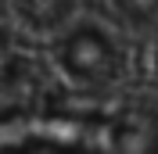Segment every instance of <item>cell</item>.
<instances>
[{
	"instance_id": "6da1fadb",
	"label": "cell",
	"mask_w": 158,
	"mask_h": 154,
	"mask_svg": "<svg viewBox=\"0 0 158 154\" xmlns=\"http://www.w3.org/2000/svg\"><path fill=\"white\" fill-rule=\"evenodd\" d=\"M58 65L79 86H104V83H111L118 75L122 54H118L115 39L108 32L94 29V25H83V29H76L72 36L61 39Z\"/></svg>"
},
{
	"instance_id": "7a4b0ae2",
	"label": "cell",
	"mask_w": 158,
	"mask_h": 154,
	"mask_svg": "<svg viewBox=\"0 0 158 154\" xmlns=\"http://www.w3.org/2000/svg\"><path fill=\"white\" fill-rule=\"evenodd\" d=\"M36 100V68L0 39V118L22 115Z\"/></svg>"
},
{
	"instance_id": "3957f363",
	"label": "cell",
	"mask_w": 158,
	"mask_h": 154,
	"mask_svg": "<svg viewBox=\"0 0 158 154\" xmlns=\"http://www.w3.org/2000/svg\"><path fill=\"white\" fill-rule=\"evenodd\" d=\"M111 151H158V111H151V107L115 111Z\"/></svg>"
},
{
	"instance_id": "277c9868",
	"label": "cell",
	"mask_w": 158,
	"mask_h": 154,
	"mask_svg": "<svg viewBox=\"0 0 158 154\" xmlns=\"http://www.w3.org/2000/svg\"><path fill=\"white\" fill-rule=\"evenodd\" d=\"M72 7H76V0H15L18 18L29 29H40V32H50L58 25H65Z\"/></svg>"
},
{
	"instance_id": "5b68a950",
	"label": "cell",
	"mask_w": 158,
	"mask_h": 154,
	"mask_svg": "<svg viewBox=\"0 0 158 154\" xmlns=\"http://www.w3.org/2000/svg\"><path fill=\"white\" fill-rule=\"evenodd\" d=\"M118 7L126 11L129 18H137V22L158 18V0H118Z\"/></svg>"
}]
</instances>
